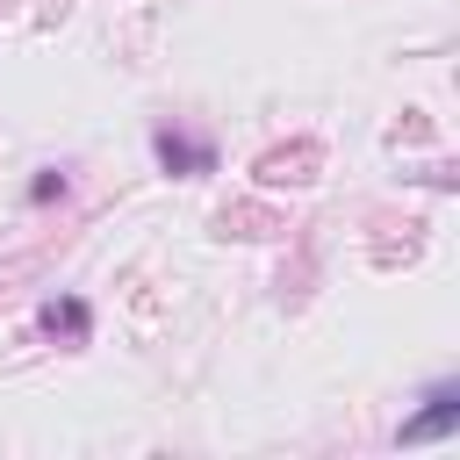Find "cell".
I'll return each instance as SVG.
<instances>
[{"label": "cell", "mask_w": 460, "mask_h": 460, "mask_svg": "<svg viewBox=\"0 0 460 460\" xmlns=\"http://www.w3.org/2000/svg\"><path fill=\"white\" fill-rule=\"evenodd\" d=\"M453 424H460V388H453V381H438V388H431V402L402 424V438H438V431H453Z\"/></svg>", "instance_id": "obj_1"}, {"label": "cell", "mask_w": 460, "mask_h": 460, "mask_svg": "<svg viewBox=\"0 0 460 460\" xmlns=\"http://www.w3.org/2000/svg\"><path fill=\"white\" fill-rule=\"evenodd\" d=\"M36 323H43V331H72V338H79V331H86V302H43V316H36Z\"/></svg>", "instance_id": "obj_3"}, {"label": "cell", "mask_w": 460, "mask_h": 460, "mask_svg": "<svg viewBox=\"0 0 460 460\" xmlns=\"http://www.w3.org/2000/svg\"><path fill=\"white\" fill-rule=\"evenodd\" d=\"M151 144H158V158H165V165H187V172H208V165H216V151H208V144H194V137H172V129H158Z\"/></svg>", "instance_id": "obj_2"}]
</instances>
